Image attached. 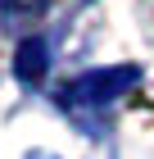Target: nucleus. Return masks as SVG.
I'll list each match as a JSON object with an SVG mask.
<instances>
[{"mask_svg":"<svg viewBox=\"0 0 154 159\" xmlns=\"http://www.w3.org/2000/svg\"><path fill=\"white\" fill-rule=\"evenodd\" d=\"M46 68H50V46H46L41 37L23 41V46H18V59H14V73L32 86V82H41V77H46Z\"/></svg>","mask_w":154,"mask_h":159,"instance_id":"obj_2","label":"nucleus"},{"mask_svg":"<svg viewBox=\"0 0 154 159\" xmlns=\"http://www.w3.org/2000/svg\"><path fill=\"white\" fill-rule=\"evenodd\" d=\"M141 82V68H131V64H122V68H95V73L77 77V82L64 91V100L68 105H104V100L122 96L127 86Z\"/></svg>","mask_w":154,"mask_h":159,"instance_id":"obj_1","label":"nucleus"},{"mask_svg":"<svg viewBox=\"0 0 154 159\" xmlns=\"http://www.w3.org/2000/svg\"><path fill=\"white\" fill-rule=\"evenodd\" d=\"M46 159H50V155H46Z\"/></svg>","mask_w":154,"mask_h":159,"instance_id":"obj_3","label":"nucleus"}]
</instances>
